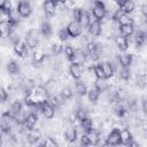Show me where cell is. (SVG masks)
<instances>
[{
	"instance_id": "1",
	"label": "cell",
	"mask_w": 147,
	"mask_h": 147,
	"mask_svg": "<svg viewBox=\"0 0 147 147\" xmlns=\"http://www.w3.org/2000/svg\"><path fill=\"white\" fill-rule=\"evenodd\" d=\"M92 14L95 17L96 21H102L107 15V8L106 5L101 1H94L92 6Z\"/></svg>"
},
{
	"instance_id": "2",
	"label": "cell",
	"mask_w": 147,
	"mask_h": 147,
	"mask_svg": "<svg viewBox=\"0 0 147 147\" xmlns=\"http://www.w3.org/2000/svg\"><path fill=\"white\" fill-rule=\"evenodd\" d=\"M24 42H25V45L28 46L29 49H30V48H32V49L37 48V47H38V44H39L38 31H37L36 29H31V30L28 32V34H26V37H25V39H24Z\"/></svg>"
},
{
	"instance_id": "3",
	"label": "cell",
	"mask_w": 147,
	"mask_h": 147,
	"mask_svg": "<svg viewBox=\"0 0 147 147\" xmlns=\"http://www.w3.org/2000/svg\"><path fill=\"white\" fill-rule=\"evenodd\" d=\"M69 37H72V38H77L79 36H82L83 33V28L79 25L78 22L76 21H71L67 24V28H65Z\"/></svg>"
},
{
	"instance_id": "4",
	"label": "cell",
	"mask_w": 147,
	"mask_h": 147,
	"mask_svg": "<svg viewBox=\"0 0 147 147\" xmlns=\"http://www.w3.org/2000/svg\"><path fill=\"white\" fill-rule=\"evenodd\" d=\"M14 52H15V54H16L17 56H20V57H22V59H24V57L28 56L29 48H28V46L25 45L24 40H21V39H20L18 41L14 42Z\"/></svg>"
},
{
	"instance_id": "5",
	"label": "cell",
	"mask_w": 147,
	"mask_h": 147,
	"mask_svg": "<svg viewBox=\"0 0 147 147\" xmlns=\"http://www.w3.org/2000/svg\"><path fill=\"white\" fill-rule=\"evenodd\" d=\"M16 11L21 17H29L31 15V5L28 1H20L16 7Z\"/></svg>"
},
{
	"instance_id": "6",
	"label": "cell",
	"mask_w": 147,
	"mask_h": 147,
	"mask_svg": "<svg viewBox=\"0 0 147 147\" xmlns=\"http://www.w3.org/2000/svg\"><path fill=\"white\" fill-rule=\"evenodd\" d=\"M40 111L46 119H52L55 115V108L49 102H47V100L40 103Z\"/></svg>"
},
{
	"instance_id": "7",
	"label": "cell",
	"mask_w": 147,
	"mask_h": 147,
	"mask_svg": "<svg viewBox=\"0 0 147 147\" xmlns=\"http://www.w3.org/2000/svg\"><path fill=\"white\" fill-rule=\"evenodd\" d=\"M37 122H38V116H37V114L30 113L29 115L25 116L24 121H23L21 124H22V126H23L24 130L29 131V130H31V129L34 127V125L37 124Z\"/></svg>"
},
{
	"instance_id": "8",
	"label": "cell",
	"mask_w": 147,
	"mask_h": 147,
	"mask_svg": "<svg viewBox=\"0 0 147 147\" xmlns=\"http://www.w3.org/2000/svg\"><path fill=\"white\" fill-rule=\"evenodd\" d=\"M117 6H118V10L123 14H131L133 10H134V2L131 1V0H123V1H118L117 2Z\"/></svg>"
},
{
	"instance_id": "9",
	"label": "cell",
	"mask_w": 147,
	"mask_h": 147,
	"mask_svg": "<svg viewBox=\"0 0 147 147\" xmlns=\"http://www.w3.org/2000/svg\"><path fill=\"white\" fill-rule=\"evenodd\" d=\"M106 142L111 145V146H119L121 145V138H119V130L118 129H113L106 138Z\"/></svg>"
},
{
	"instance_id": "10",
	"label": "cell",
	"mask_w": 147,
	"mask_h": 147,
	"mask_svg": "<svg viewBox=\"0 0 147 147\" xmlns=\"http://www.w3.org/2000/svg\"><path fill=\"white\" fill-rule=\"evenodd\" d=\"M91 21H92V18H91L90 13H88L86 9L80 8L79 15H78V20H77V22L79 23V25H80L82 28H87L88 24L91 23Z\"/></svg>"
},
{
	"instance_id": "11",
	"label": "cell",
	"mask_w": 147,
	"mask_h": 147,
	"mask_svg": "<svg viewBox=\"0 0 147 147\" xmlns=\"http://www.w3.org/2000/svg\"><path fill=\"white\" fill-rule=\"evenodd\" d=\"M88 29V33L93 37H99L102 32V24L100 21H96V20H93L91 21V23L88 24L87 26Z\"/></svg>"
},
{
	"instance_id": "12",
	"label": "cell",
	"mask_w": 147,
	"mask_h": 147,
	"mask_svg": "<svg viewBox=\"0 0 147 147\" xmlns=\"http://www.w3.org/2000/svg\"><path fill=\"white\" fill-rule=\"evenodd\" d=\"M117 60H118V63H119L123 68H130V65H131L132 62H133V55L130 54V53L122 52L121 54H118Z\"/></svg>"
},
{
	"instance_id": "13",
	"label": "cell",
	"mask_w": 147,
	"mask_h": 147,
	"mask_svg": "<svg viewBox=\"0 0 147 147\" xmlns=\"http://www.w3.org/2000/svg\"><path fill=\"white\" fill-rule=\"evenodd\" d=\"M69 72L71 75V77L74 79H80L83 77V72H84V68L82 64L78 63H71L69 67Z\"/></svg>"
},
{
	"instance_id": "14",
	"label": "cell",
	"mask_w": 147,
	"mask_h": 147,
	"mask_svg": "<svg viewBox=\"0 0 147 147\" xmlns=\"http://www.w3.org/2000/svg\"><path fill=\"white\" fill-rule=\"evenodd\" d=\"M57 9V5L53 0H47L44 2V13L47 17H53Z\"/></svg>"
},
{
	"instance_id": "15",
	"label": "cell",
	"mask_w": 147,
	"mask_h": 147,
	"mask_svg": "<svg viewBox=\"0 0 147 147\" xmlns=\"http://www.w3.org/2000/svg\"><path fill=\"white\" fill-rule=\"evenodd\" d=\"M46 57V53H45V49L42 47H37L33 49L32 52V61L33 63L36 64H39L41 63Z\"/></svg>"
},
{
	"instance_id": "16",
	"label": "cell",
	"mask_w": 147,
	"mask_h": 147,
	"mask_svg": "<svg viewBox=\"0 0 147 147\" xmlns=\"http://www.w3.org/2000/svg\"><path fill=\"white\" fill-rule=\"evenodd\" d=\"M77 137H78V132H77V129L75 125H70L67 127L65 132H64V139L68 141V142H75L77 140Z\"/></svg>"
},
{
	"instance_id": "17",
	"label": "cell",
	"mask_w": 147,
	"mask_h": 147,
	"mask_svg": "<svg viewBox=\"0 0 147 147\" xmlns=\"http://www.w3.org/2000/svg\"><path fill=\"white\" fill-rule=\"evenodd\" d=\"M40 138H41V133H40V130L39 129L33 127V129L29 130L28 133H26V139H28V142L30 145H33L37 141H39Z\"/></svg>"
},
{
	"instance_id": "18",
	"label": "cell",
	"mask_w": 147,
	"mask_h": 147,
	"mask_svg": "<svg viewBox=\"0 0 147 147\" xmlns=\"http://www.w3.org/2000/svg\"><path fill=\"white\" fill-rule=\"evenodd\" d=\"M115 44L117 46V48L122 52H126L129 49V46H130V42H129V39L125 38V37H122L121 34L116 36L115 37Z\"/></svg>"
},
{
	"instance_id": "19",
	"label": "cell",
	"mask_w": 147,
	"mask_h": 147,
	"mask_svg": "<svg viewBox=\"0 0 147 147\" xmlns=\"http://www.w3.org/2000/svg\"><path fill=\"white\" fill-rule=\"evenodd\" d=\"M100 64H101V68H102V71H103L105 79H109V78L114 77L115 69H114V65L110 62H102Z\"/></svg>"
},
{
	"instance_id": "20",
	"label": "cell",
	"mask_w": 147,
	"mask_h": 147,
	"mask_svg": "<svg viewBox=\"0 0 147 147\" xmlns=\"http://www.w3.org/2000/svg\"><path fill=\"white\" fill-rule=\"evenodd\" d=\"M11 31H13V29L8 21H0V38H2V39L8 38L10 36Z\"/></svg>"
},
{
	"instance_id": "21",
	"label": "cell",
	"mask_w": 147,
	"mask_h": 147,
	"mask_svg": "<svg viewBox=\"0 0 147 147\" xmlns=\"http://www.w3.org/2000/svg\"><path fill=\"white\" fill-rule=\"evenodd\" d=\"M119 138H121V145H124V146H127L133 140L131 131L126 127L123 130H119Z\"/></svg>"
},
{
	"instance_id": "22",
	"label": "cell",
	"mask_w": 147,
	"mask_h": 147,
	"mask_svg": "<svg viewBox=\"0 0 147 147\" xmlns=\"http://www.w3.org/2000/svg\"><path fill=\"white\" fill-rule=\"evenodd\" d=\"M86 136H87V139L90 141V146H96L100 141V132L92 129L91 131L86 132Z\"/></svg>"
},
{
	"instance_id": "23",
	"label": "cell",
	"mask_w": 147,
	"mask_h": 147,
	"mask_svg": "<svg viewBox=\"0 0 147 147\" xmlns=\"http://www.w3.org/2000/svg\"><path fill=\"white\" fill-rule=\"evenodd\" d=\"M119 30V34L122 37H131L134 33V25L133 24H125V25H119L118 26Z\"/></svg>"
},
{
	"instance_id": "24",
	"label": "cell",
	"mask_w": 147,
	"mask_h": 147,
	"mask_svg": "<svg viewBox=\"0 0 147 147\" xmlns=\"http://www.w3.org/2000/svg\"><path fill=\"white\" fill-rule=\"evenodd\" d=\"M22 110H23V106H22V102L20 101V100H15L14 102H11V105H10V113H11V115L16 118L21 113H22Z\"/></svg>"
},
{
	"instance_id": "25",
	"label": "cell",
	"mask_w": 147,
	"mask_h": 147,
	"mask_svg": "<svg viewBox=\"0 0 147 147\" xmlns=\"http://www.w3.org/2000/svg\"><path fill=\"white\" fill-rule=\"evenodd\" d=\"M94 88L99 93H102V92H106L107 90H109V84L107 83V79H95Z\"/></svg>"
},
{
	"instance_id": "26",
	"label": "cell",
	"mask_w": 147,
	"mask_h": 147,
	"mask_svg": "<svg viewBox=\"0 0 147 147\" xmlns=\"http://www.w3.org/2000/svg\"><path fill=\"white\" fill-rule=\"evenodd\" d=\"M39 32H40L44 37L51 36V34H52V25L49 24V22H47V21L41 22L40 28H39Z\"/></svg>"
},
{
	"instance_id": "27",
	"label": "cell",
	"mask_w": 147,
	"mask_h": 147,
	"mask_svg": "<svg viewBox=\"0 0 147 147\" xmlns=\"http://www.w3.org/2000/svg\"><path fill=\"white\" fill-rule=\"evenodd\" d=\"M146 41V32L145 31H138L134 37V45L136 47H141Z\"/></svg>"
},
{
	"instance_id": "28",
	"label": "cell",
	"mask_w": 147,
	"mask_h": 147,
	"mask_svg": "<svg viewBox=\"0 0 147 147\" xmlns=\"http://www.w3.org/2000/svg\"><path fill=\"white\" fill-rule=\"evenodd\" d=\"M7 70H8V72H9L11 76H16V75L20 74V67H18L17 62L14 61V60H10V61L7 63Z\"/></svg>"
},
{
	"instance_id": "29",
	"label": "cell",
	"mask_w": 147,
	"mask_h": 147,
	"mask_svg": "<svg viewBox=\"0 0 147 147\" xmlns=\"http://www.w3.org/2000/svg\"><path fill=\"white\" fill-rule=\"evenodd\" d=\"M114 99L118 102L121 101H124V100H127V91L124 90V88H117L114 93Z\"/></svg>"
},
{
	"instance_id": "30",
	"label": "cell",
	"mask_w": 147,
	"mask_h": 147,
	"mask_svg": "<svg viewBox=\"0 0 147 147\" xmlns=\"http://www.w3.org/2000/svg\"><path fill=\"white\" fill-rule=\"evenodd\" d=\"M79 124H80V127L83 129V131H85V133L93 129V119L90 117H86V118L79 121Z\"/></svg>"
},
{
	"instance_id": "31",
	"label": "cell",
	"mask_w": 147,
	"mask_h": 147,
	"mask_svg": "<svg viewBox=\"0 0 147 147\" xmlns=\"http://www.w3.org/2000/svg\"><path fill=\"white\" fill-rule=\"evenodd\" d=\"M86 95H87V99H88V101L91 103H95L98 101L99 96H100V93L95 88H90V90H87Z\"/></svg>"
},
{
	"instance_id": "32",
	"label": "cell",
	"mask_w": 147,
	"mask_h": 147,
	"mask_svg": "<svg viewBox=\"0 0 147 147\" xmlns=\"http://www.w3.org/2000/svg\"><path fill=\"white\" fill-rule=\"evenodd\" d=\"M63 52H64L65 57L70 62H72L74 61V57H75V48L72 46H70V45H65V46H63Z\"/></svg>"
},
{
	"instance_id": "33",
	"label": "cell",
	"mask_w": 147,
	"mask_h": 147,
	"mask_svg": "<svg viewBox=\"0 0 147 147\" xmlns=\"http://www.w3.org/2000/svg\"><path fill=\"white\" fill-rule=\"evenodd\" d=\"M75 91L77 92V94L84 96V95H86V93H87V87H86V85H85L83 82H77V83L75 84Z\"/></svg>"
},
{
	"instance_id": "34",
	"label": "cell",
	"mask_w": 147,
	"mask_h": 147,
	"mask_svg": "<svg viewBox=\"0 0 147 147\" xmlns=\"http://www.w3.org/2000/svg\"><path fill=\"white\" fill-rule=\"evenodd\" d=\"M114 110H115V114H116L118 117H124V116L127 114V110H126V108H125L123 105H121L119 102H117V103L115 105V107H114Z\"/></svg>"
},
{
	"instance_id": "35",
	"label": "cell",
	"mask_w": 147,
	"mask_h": 147,
	"mask_svg": "<svg viewBox=\"0 0 147 147\" xmlns=\"http://www.w3.org/2000/svg\"><path fill=\"white\" fill-rule=\"evenodd\" d=\"M51 51H52V54L54 56H57V55H60L63 52V46H62L61 42H54L51 46Z\"/></svg>"
},
{
	"instance_id": "36",
	"label": "cell",
	"mask_w": 147,
	"mask_h": 147,
	"mask_svg": "<svg viewBox=\"0 0 147 147\" xmlns=\"http://www.w3.org/2000/svg\"><path fill=\"white\" fill-rule=\"evenodd\" d=\"M118 76L121 79L123 80H129L131 78V70L129 68H121V70L118 71Z\"/></svg>"
},
{
	"instance_id": "37",
	"label": "cell",
	"mask_w": 147,
	"mask_h": 147,
	"mask_svg": "<svg viewBox=\"0 0 147 147\" xmlns=\"http://www.w3.org/2000/svg\"><path fill=\"white\" fill-rule=\"evenodd\" d=\"M75 115H76V117H77V121H82V119L88 117V115H87V109L84 108V107H79V108L76 110Z\"/></svg>"
},
{
	"instance_id": "38",
	"label": "cell",
	"mask_w": 147,
	"mask_h": 147,
	"mask_svg": "<svg viewBox=\"0 0 147 147\" xmlns=\"http://www.w3.org/2000/svg\"><path fill=\"white\" fill-rule=\"evenodd\" d=\"M60 94H61V99L62 100H68V99H70L72 96V90L69 86H65V87H63L61 90Z\"/></svg>"
},
{
	"instance_id": "39",
	"label": "cell",
	"mask_w": 147,
	"mask_h": 147,
	"mask_svg": "<svg viewBox=\"0 0 147 147\" xmlns=\"http://www.w3.org/2000/svg\"><path fill=\"white\" fill-rule=\"evenodd\" d=\"M146 83H147V79H146V74H139L137 76V84H138V87L140 88H145L146 86Z\"/></svg>"
},
{
	"instance_id": "40",
	"label": "cell",
	"mask_w": 147,
	"mask_h": 147,
	"mask_svg": "<svg viewBox=\"0 0 147 147\" xmlns=\"http://www.w3.org/2000/svg\"><path fill=\"white\" fill-rule=\"evenodd\" d=\"M94 75H95V78L96 79H105V76H103V71H102V68H101V64L98 63L94 65Z\"/></svg>"
},
{
	"instance_id": "41",
	"label": "cell",
	"mask_w": 147,
	"mask_h": 147,
	"mask_svg": "<svg viewBox=\"0 0 147 147\" xmlns=\"http://www.w3.org/2000/svg\"><path fill=\"white\" fill-rule=\"evenodd\" d=\"M42 145H44L45 147H59L57 141H56L54 138H52V137H47V138H45Z\"/></svg>"
},
{
	"instance_id": "42",
	"label": "cell",
	"mask_w": 147,
	"mask_h": 147,
	"mask_svg": "<svg viewBox=\"0 0 147 147\" xmlns=\"http://www.w3.org/2000/svg\"><path fill=\"white\" fill-rule=\"evenodd\" d=\"M1 6H2V8H3L5 13H6V14H8V15L14 10V9H13V3H11L9 0H6V1L1 2Z\"/></svg>"
},
{
	"instance_id": "43",
	"label": "cell",
	"mask_w": 147,
	"mask_h": 147,
	"mask_svg": "<svg viewBox=\"0 0 147 147\" xmlns=\"http://www.w3.org/2000/svg\"><path fill=\"white\" fill-rule=\"evenodd\" d=\"M62 5L64 9H75L76 2L74 0H65V1H62Z\"/></svg>"
},
{
	"instance_id": "44",
	"label": "cell",
	"mask_w": 147,
	"mask_h": 147,
	"mask_svg": "<svg viewBox=\"0 0 147 147\" xmlns=\"http://www.w3.org/2000/svg\"><path fill=\"white\" fill-rule=\"evenodd\" d=\"M9 94H8V91L3 87H0V102H5L7 101Z\"/></svg>"
},
{
	"instance_id": "45",
	"label": "cell",
	"mask_w": 147,
	"mask_h": 147,
	"mask_svg": "<svg viewBox=\"0 0 147 147\" xmlns=\"http://www.w3.org/2000/svg\"><path fill=\"white\" fill-rule=\"evenodd\" d=\"M57 36H59L60 40H63V41H64V40H68V38H69V34H68V32H67L65 29H61V30L59 31Z\"/></svg>"
},
{
	"instance_id": "46",
	"label": "cell",
	"mask_w": 147,
	"mask_h": 147,
	"mask_svg": "<svg viewBox=\"0 0 147 147\" xmlns=\"http://www.w3.org/2000/svg\"><path fill=\"white\" fill-rule=\"evenodd\" d=\"M80 146H82V147H87V146H90V141H88V139H87L86 133L82 134V137H80Z\"/></svg>"
},
{
	"instance_id": "47",
	"label": "cell",
	"mask_w": 147,
	"mask_h": 147,
	"mask_svg": "<svg viewBox=\"0 0 147 147\" xmlns=\"http://www.w3.org/2000/svg\"><path fill=\"white\" fill-rule=\"evenodd\" d=\"M127 147H140V145L137 142V141H134V140H132L129 145H127Z\"/></svg>"
},
{
	"instance_id": "48",
	"label": "cell",
	"mask_w": 147,
	"mask_h": 147,
	"mask_svg": "<svg viewBox=\"0 0 147 147\" xmlns=\"http://www.w3.org/2000/svg\"><path fill=\"white\" fill-rule=\"evenodd\" d=\"M141 11H142V15H144V17H146V16H147V5H146V3L142 6V8H141Z\"/></svg>"
},
{
	"instance_id": "49",
	"label": "cell",
	"mask_w": 147,
	"mask_h": 147,
	"mask_svg": "<svg viewBox=\"0 0 147 147\" xmlns=\"http://www.w3.org/2000/svg\"><path fill=\"white\" fill-rule=\"evenodd\" d=\"M142 111H144V113L147 111V106H146V99H145V98L142 99Z\"/></svg>"
},
{
	"instance_id": "50",
	"label": "cell",
	"mask_w": 147,
	"mask_h": 147,
	"mask_svg": "<svg viewBox=\"0 0 147 147\" xmlns=\"http://www.w3.org/2000/svg\"><path fill=\"white\" fill-rule=\"evenodd\" d=\"M101 147H114V146H111V145H109V144H107V142H105Z\"/></svg>"
},
{
	"instance_id": "51",
	"label": "cell",
	"mask_w": 147,
	"mask_h": 147,
	"mask_svg": "<svg viewBox=\"0 0 147 147\" xmlns=\"http://www.w3.org/2000/svg\"><path fill=\"white\" fill-rule=\"evenodd\" d=\"M1 145H2V139H1V136H0V147H1Z\"/></svg>"
},
{
	"instance_id": "52",
	"label": "cell",
	"mask_w": 147,
	"mask_h": 147,
	"mask_svg": "<svg viewBox=\"0 0 147 147\" xmlns=\"http://www.w3.org/2000/svg\"><path fill=\"white\" fill-rule=\"evenodd\" d=\"M39 147H45V146H44V145H42V144H41V145H40V146H39Z\"/></svg>"
}]
</instances>
